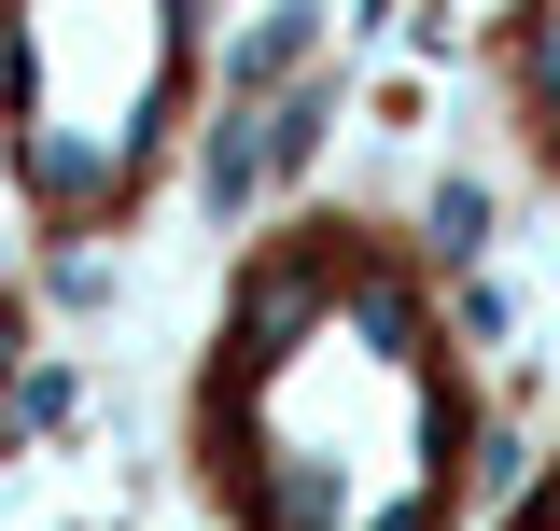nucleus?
Instances as JSON below:
<instances>
[{"instance_id":"obj_1","label":"nucleus","mask_w":560,"mask_h":531,"mask_svg":"<svg viewBox=\"0 0 560 531\" xmlns=\"http://www.w3.org/2000/svg\"><path fill=\"white\" fill-rule=\"evenodd\" d=\"M168 462L183 531H477L504 504V392L434 224L280 197L210 266Z\"/></svg>"},{"instance_id":"obj_2","label":"nucleus","mask_w":560,"mask_h":531,"mask_svg":"<svg viewBox=\"0 0 560 531\" xmlns=\"http://www.w3.org/2000/svg\"><path fill=\"white\" fill-rule=\"evenodd\" d=\"M224 70V0H0V210L43 266L154 238Z\"/></svg>"},{"instance_id":"obj_3","label":"nucleus","mask_w":560,"mask_h":531,"mask_svg":"<svg viewBox=\"0 0 560 531\" xmlns=\"http://www.w3.org/2000/svg\"><path fill=\"white\" fill-rule=\"evenodd\" d=\"M477 70H490V113L518 140V168L560 197V0H490L477 14Z\"/></svg>"},{"instance_id":"obj_4","label":"nucleus","mask_w":560,"mask_h":531,"mask_svg":"<svg viewBox=\"0 0 560 531\" xmlns=\"http://www.w3.org/2000/svg\"><path fill=\"white\" fill-rule=\"evenodd\" d=\"M477 531H560V434H547V462H518V475H504V504H490Z\"/></svg>"},{"instance_id":"obj_5","label":"nucleus","mask_w":560,"mask_h":531,"mask_svg":"<svg viewBox=\"0 0 560 531\" xmlns=\"http://www.w3.org/2000/svg\"><path fill=\"white\" fill-rule=\"evenodd\" d=\"M14 392H28V280L0 266V448H14Z\"/></svg>"},{"instance_id":"obj_6","label":"nucleus","mask_w":560,"mask_h":531,"mask_svg":"<svg viewBox=\"0 0 560 531\" xmlns=\"http://www.w3.org/2000/svg\"><path fill=\"white\" fill-rule=\"evenodd\" d=\"M57 531H183V518H57Z\"/></svg>"}]
</instances>
